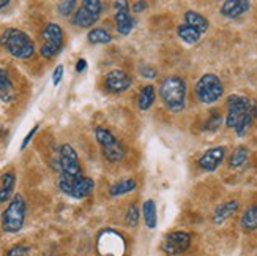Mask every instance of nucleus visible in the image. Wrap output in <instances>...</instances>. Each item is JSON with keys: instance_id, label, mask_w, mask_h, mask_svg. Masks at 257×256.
Masks as SVG:
<instances>
[{"instance_id": "nucleus-19", "label": "nucleus", "mask_w": 257, "mask_h": 256, "mask_svg": "<svg viewBox=\"0 0 257 256\" xmlns=\"http://www.w3.org/2000/svg\"><path fill=\"white\" fill-rule=\"evenodd\" d=\"M15 184H16V176L15 173H5L2 176V181H0V203H5L10 199V196L13 195L15 190Z\"/></svg>"}, {"instance_id": "nucleus-20", "label": "nucleus", "mask_w": 257, "mask_h": 256, "mask_svg": "<svg viewBox=\"0 0 257 256\" xmlns=\"http://www.w3.org/2000/svg\"><path fill=\"white\" fill-rule=\"evenodd\" d=\"M138 182L134 179H123V181H118L114 185H110L109 188V195L110 196H121V195H126L133 190H136Z\"/></svg>"}, {"instance_id": "nucleus-3", "label": "nucleus", "mask_w": 257, "mask_h": 256, "mask_svg": "<svg viewBox=\"0 0 257 256\" xmlns=\"http://www.w3.org/2000/svg\"><path fill=\"white\" fill-rule=\"evenodd\" d=\"M0 44L16 59H30L35 52V44L26 32L19 29H7L2 37Z\"/></svg>"}, {"instance_id": "nucleus-25", "label": "nucleus", "mask_w": 257, "mask_h": 256, "mask_svg": "<svg viewBox=\"0 0 257 256\" xmlns=\"http://www.w3.org/2000/svg\"><path fill=\"white\" fill-rule=\"evenodd\" d=\"M248 157H249V152H248L246 147H237L235 150L232 152V155H230L229 166H230L232 169H238V168H241L244 163H246Z\"/></svg>"}, {"instance_id": "nucleus-32", "label": "nucleus", "mask_w": 257, "mask_h": 256, "mask_svg": "<svg viewBox=\"0 0 257 256\" xmlns=\"http://www.w3.org/2000/svg\"><path fill=\"white\" fill-rule=\"evenodd\" d=\"M62 76H63V65H57V66H55L54 73H52V84L59 86L60 81H62Z\"/></svg>"}, {"instance_id": "nucleus-5", "label": "nucleus", "mask_w": 257, "mask_h": 256, "mask_svg": "<svg viewBox=\"0 0 257 256\" xmlns=\"http://www.w3.org/2000/svg\"><path fill=\"white\" fill-rule=\"evenodd\" d=\"M194 94L199 102L205 105H213L224 94V87H222V82L216 74L207 73L196 82Z\"/></svg>"}, {"instance_id": "nucleus-16", "label": "nucleus", "mask_w": 257, "mask_h": 256, "mask_svg": "<svg viewBox=\"0 0 257 256\" xmlns=\"http://www.w3.org/2000/svg\"><path fill=\"white\" fill-rule=\"evenodd\" d=\"M98 15L92 13L90 10L85 8V7H81L79 10L76 11V15L73 18V24L77 26V27H82V29H87V27H92L95 22L98 21Z\"/></svg>"}, {"instance_id": "nucleus-10", "label": "nucleus", "mask_w": 257, "mask_h": 256, "mask_svg": "<svg viewBox=\"0 0 257 256\" xmlns=\"http://www.w3.org/2000/svg\"><path fill=\"white\" fill-rule=\"evenodd\" d=\"M191 245V234L188 231H174L169 232L163 240V251L167 254H180Z\"/></svg>"}, {"instance_id": "nucleus-14", "label": "nucleus", "mask_w": 257, "mask_h": 256, "mask_svg": "<svg viewBox=\"0 0 257 256\" xmlns=\"http://www.w3.org/2000/svg\"><path fill=\"white\" fill-rule=\"evenodd\" d=\"M251 4L248 0H226L224 4L221 5V15L229 19H237L241 15H244L249 10Z\"/></svg>"}, {"instance_id": "nucleus-27", "label": "nucleus", "mask_w": 257, "mask_h": 256, "mask_svg": "<svg viewBox=\"0 0 257 256\" xmlns=\"http://www.w3.org/2000/svg\"><path fill=\"white\" fill-rule=\"evenodd\" d=\"M138 220H139V209H138V206H130V209H128V214H126V225L130 226V228H134L138 225Z\"/></svg>"}, {"instance_id": "nucleus-28", "label": "nucleus", "mask_w": 257, "mask_h": 256, "mask_svg": "<svg viewBox=\"0 0 257 256\" xmlns=\"http://www.w3.org/2000/svg\"><path fill=\"white\" fill-rule=\"evenodd\" d=\"M76 8V0H65L59 4V13L62 16H70Z\"/></svg>"}, {"instance_id": "nucleus-2", "label": "nucleus", "mask_w": 257, "mask_h": 256, "mask_svg": "<svg viewBox=\"0 0 257 256\" xmlns=\"http://www.w3.org/2000/svg\"><path fill=\"white\" fill-rule=\"evenodd\" d=\"M160 97L172 113H180L186 106V82L180 76H169L160 86Z\"/></svg>"}, {"instance_id": "nucleus-29", "label": "nucleus", "mask_w": 257, "mask_h": 256, "mask_svg": "<svg viewBox=\"0 0 257 256\" xmlns=\"http://www.w3.org/2000/svg\"><path fill=\"white\" fill-rule=\"evenodd\" d=\"M82 7L88 8L92 13H95L98 16L101 15V11H103V2H99V0H84Z\"/></svg>"}, {"instance_id": "nucleus-6", "label": "nucleus", "mask_w": 257, "mask_h": 256, "mask_svg": "<svg viewBox=\"0 0 257 256\" xmlns=\"http://www.w3.org/2000/svg\"><path fill=\"white\" fill-rule=\"evenodd\" d=\"M95 136H96V141L99 144V147H101L103 155L107 161L118 163L125 158V153H126L125 146L109 130L99 127L95 130Z\"/></svg>"}, {"instance_id": "nucleus-33", "label": "nucleus", "mask_w": 257, "mask_h": 256, "mask_svg": "<svg viewBox=\"0 0 257 256\" xmlns=\"http://www.w3.org/2000/svg\"><path fill=\"white\" fill-rule=\"evenodd\" d=\"M38 128H40V125H35V127H33V128L27 133V136L24 138V141H22V144H21V150H24V149L29 146V142L32 141L33 136H35V133L38 131Z\"/></svg>"}, {"instance_id": "nucleus-7", "label": "nucleus", "mask_w": 257, "mask_h": 256, "mask_svg": "<svg viewBox=\"0 0 257 256\" xmlns=\"http://www.w3.org/2000/svg\"><path fill=\"white\" fill-rule=\"evenodd\" d=\"M93 181L90 177H85V176H81V177H68V176H62L59 177V188L71 198H76V199H82V198H87L93 192Z\"/></svg>"}, {"instance_id": "nucleus-31", "label": "nucleus", "mask_w": 257, "mask_h": 256, "mask_svg": "<svg viewBox=\"0 0 257 256\" xmlns=\"http://www.w3.org/2000/svg\"><path fill=\"white\" fill-rule=\"evenodd\" d=\"M221 122H222V117L219 114H215V116H211L207 122V125H205V130H210V131H215L218 130V127L221 125Z\"/></svg>"}, {"instance_id": "nucleus-30", "label": "nucleus", "mask_w": 257, "mask_h": 256, "mask_svg": "<svg viewBox=\"0 0 257 256\" xmlns=\"http://www.w3.org/2000/svg\"><path fill=\"white\" fill-rule=\"evenodd\" d=\"M7 256H30V248L27 245H15L8 250Z\"/></svg>"}, {"instance_id": "nucleus-4", "label": "nucleus", "mask_w": 257, "mask_h": 256, "mask_svg": "<svg viewBox=\"0 0 257 256\" xmlns=\"http://www.w3.org/2000/svg\"><path fill=\"white\" fill-rule=\"evenodd\" d=\"M26 201L22 195H15L13 199L10 201L8 207L4 210L2 214V228L5 232L10 234H16L24 226L26 220Z\"/></svg>"}, {"instance_id": "nucleus-18", "label": "nucleus", "mask_w": 257, "mask_h": 256, "mask_svg": "<svg viewBox=\"0 0 257 256\" xmlns=\"http://www.w3.org/2000/svg\"><path fill=\"white\" fill-rule=\"evenodd\" d=\"M185 24L196 29L200 33H205L208 30V21L200 13H197V11H191V10L186 11L185 13Z\"/></svg>"}, {"instance_id": "nucleus-26", "label": "nucleus", "mask_w": 257, "mask_h": 256, "mask_svg": "<svg viewBox=\"0 0 257 256\" xmlns=\"http://www.w3.org/2000/svg\"><path fill=\"white\" fill-rule=\"evenodd\" d=\"M240 223L246 231L257 229V206H252V207L244 210V214L241 215Z\"/></svg>"}, {"instance_id": "nucleus-1", "label": "nucleus", "mask_w": 257, "mask_h": 256, "mask_svg": "<svg viewBox=\"0 0 257 256\" xmlns=\"http://www.w3.org/2000/svg\"><path fill=\"white\" fill-rule=\"evenodd\" d=\"M255 106V102L241 97V95H230L227 98V117L226 125L229 128H233L237 133V136H244L246 131L252 125V109Z\"/></svg>"}, {"instance_id": "nucleus-36", "label": "nucleus", "mask_w": 257, "mask_h": 256, "mask_svg": "<svg viewBox=\"0 0 257 256\" xmlns=\"http://www.w3.org/2000/svg\"><path fill=\"white\" fill-rule=\"evenodd\" d=\"M85 68H87V62H85V59H79V60H77V63H76V71H77V73H82Z\"/></svg>"}, {"instance_id": "nucleus-23", "label": "nucleus", "mask_w": 257, "mask_h": 256, "mask_svg": "<svg viewBox=\"0 0 257 256\" xmlns=\"http://www.w3.org/2000/svg\"><path fill=\"white\" fill-rule=\"evenodd\" d=\"M177 33H178V37H180V38H182L185 43H188V44H194V43H197V41L200 40V35H202L200 32H197L196 29L189 27V26H186V24L178 26V27H177Z\"/></svg>"}, {"instance_id": "nucleus-21", "label": "nucleus", "mask_w": 257, "mask_h": 256, "mask_svg": "<svg viewBox=\"0 0 257 256\" xmlns=\"http://www.w3.org/2000/svg\"><path fill=\"white\" fill-rule=\"evenodd\" d=\"M155 87L153 86H145L141 94H139V98H138V106L141 111H147L149 108H152V105L155 103Z\"/></svg>"}, {"instance_id": "nucleus-22", "label": "nucleus", "mask_w": 257, "mask_h": 256, "mask_svg": "<svg viewBox=\"0 0 257 256\" xmlns=\"http://www.w3.org/2000/svg\"><path fill=\"white\" fill-rule=\"evenodd\" d=\"M142 214H144V221L145 226L153 229L156 228V204L153 199H147L142 206Z\"/></svg>"}, {"instance_id": "nucleus-13", "label": "nucleus", "mask_w": 257, "mask_h": 256, "mask_svg": "<svg viewBox=\"0 0 257 256\" xmlns=\"http://www.w3.org/2000/svg\"><path fill=\"white\" fill-rule=\"evenodd\" d=\"M226 157V149L224 147H211L208 149L202 157H200L199 160V166L202 168L204 171H215L218 166L222 163V160H224Z\"/></svg>"}, {"instance_id": "nucleus-8", "label": "nucleus", "mask_w": 257, "mask_h": 256, "mask_svg": "<svg viewBox=\"0 0 257 256\" xmlns=\"http://www.w3.org/2000/svg\"><path fill=\"white\" fill-rule=\"evenodd\" d=\"M41 37H43L44 43L40 49V54L44 59H52L63 46V30L59 24L49 22V24L43 29Z\"/></svg>"}, {"instance_id": "nucleus-11", "label": "nucleus", "mask_w": 257, "mask_h": 256, "mask_svg": "<svg viewBox=\"0 0 257 256\" xmlns=\"http://www.w3.org/2000/svg\"><path fill=\"white\" fill-rule=\"evenodd\" d=\"M114 8H115L117 32L120 33V35H128L134 27V19L130 15V4L126 2V0H123V2H115Z\"/></svg>"}, {"instance_id": "nucleus-37", "label": "nucleus", "mask_w": 257, "mask_h": 256, "mask_svg": "<svg viewBox=\"0 0 257 256\" xmlns=\"http://www.w3.org/2000/svg\"><path fill=\"white\" fill-rule=\"evenodd\" d=\"M7 5H10V0H0V8H5Z\"/></svg>"}, {"instance_id": "nucleus-34", "label": "nucleus", "mask_w": 257, "mask_h": 256, "mask_svg": "<svg viewBox=\"0 0 257 256\" xmlns=\"http://www.w3.org/2000/svg\"><path fill=\"white\" fill-rule=\"evenodd\" d=\"M141 74H142L144 77H147V79H152V77L156 76V71L152 70L150 66H142V68H141Z\"/></svg>"}, {"instance_id": "nucleus-24", "label": "nucleus", "mask_w": 257, "mask_h": 256, "mask_svg": "<svg viewBox=\"0 0 257 256\" xmlns=\"http://www.w3.org/2000/svg\"><path fill=\"white\" fill-rule=\"evenodd\" d=\"M87 40L90 41L92 44H107V43H110L112 37H110V33L106 29L95 27V29H92L90 32H88Z\"/></svg>"}, {"instance_id": "nucleus-15", "label": "nucleus", "mask_w": 257, "mask_h": 256, "mask_svg": "<svg viewBox=\"0 0 257 256\" xmlns=\"http://www.w3.org/2000/svg\"><path fill=\"white\" fill-rule=\"evenodd\" d=\"M237 209H238V201H229V203L218 206L215 214H213V223L215 225L224 223L227 218H230L233 214L237 212Z\"/></svg>"}, {"instance_id": "nucleus-12", "label": "nucleus", "mask_w": 257, "mask_h": 256, "mask_svg": "<svg viewBox=\"0 0 257 256\" xmlns=\"http://www.w3.org/2000/svg\"><path fill=\"white\" fill-rule=\"evenodd\" d=\"M104 86L110 94H121L130 89L131 77L123 70H112L106 74Z\"/></svg>"}, {"instance_id": "nucleus-17", "label": "nucleus", "mask_w": 257, "mask_h": 256, "mask_svg": "<svg viewBox=\"0 0 257 256\" xmlns=\"http://www.w3.org/2000/svg\"><path fill=\"white\" fill-rule=\"evenodd\" d=\"M15 98V89L11 84L8 71L5 68H0V102H11Z\"/></svg>"}, {"instance_id": "nucleus-9", "label": "nucleus", "mask_w": 257, "mask_h": 256, "mask_svg": "<svg viewBox=\"0 0 257 256\" xmlns=\"http://www.w3.org/2000/svg\"><path fill=\"white\" fill-rule=\"evenodd\" d=\"M59 171L62 176H68V177H81L82 168L79 158H77L76 150L70 146V144H62L60 150H59Z\"/></svg>"}, {"instance_id": "nucleus-35", "label": "nucleus", "mask_w": 257, "mask_h": 256, "mask_svg": "<svg viewBox=\"0 0 257 256\" xmlns=\"http://www.w3.org/2000/svg\"><path fill=\"white\" fill-rule=\"evenodd\" d=\"M147 7H149L147 2H136L133 5V11H134V13H139V11H144Z\"/></svg>"}]
</instances>
